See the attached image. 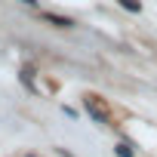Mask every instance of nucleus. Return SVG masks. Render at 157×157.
Returning <instances> with one entry per match:
<instances>
[{
	"label": "nucleus",
	"mask_w": 157,
	"mask_h": 157,
	"mask_svg": "<svg viewBox=\"0 0 157 157\" xmlns=\"http://www.w3.org/2000/svg\"><path fill=\"white\" fill-rule=\"evenodd\" d=\"M83 105H86V111H90V117H93L96 123H102V126L111 123V108H108V102H105L102 96L90 93V96H83Z\"/></svg>",
	"instance_id": "obj_1"
},
{
	"label": "nucleus",
	"mask_w": 157,
	"mask_h": 157,
	"mask_svg": "<svg viewBox=\"0 0 157 157\" xmlns=\"http://www.w3.org/2000/svg\"><path fill=\"white\" fill-rule=\"evenodd\" d=\"M40 19H46V22L56 25V28H71V25H74L71 19H62V16H52V13H40Z\"/></svg>",
	"instance_id": "obj_2"
},
{
	"label": "nucleus",
	"mask_w": 157,
	"mask_h": 157,
	"mask_svg": "<svg viewBox=\"0 0 157 157\" xmlns=\"http://www.w3.org/2000/svg\"><path fill=\"white\" fill-rule=\"evenodd\" d=\"M31 74H34V68H25V71H22V83H25L31 93H37V86H34V80H31Z\"/></svg>",
	"instance_id": "obj_3"
},
{
	"label": "nucleus",
	"mask_w": 157,
	"mask_h": 157,
	"mask_svg": "<svg viewBox=\"0 0 157 157\" xmlns=\"http://www.w3.org/2000/svg\"><path fill=\"white\" fill-rule=\"evenodd\" d=\"M117 3H120L123 10H129V13H139V10H142V3H139V0H117Z\"/></svg>",
	"instance_id": "obj_4"
},
{
	"label": "nucleus",
	"mask_w": 157,
	"mask_h": 157,
	"mask_svg": "<svg viewBox=\"0 0 157 157\" xmlns=\"http://www.w3.org/2000/svg\"><path fill=\"white\" fill-rule=\"evenodd\" d=\"M114 151H117V157H132V148H129L126 142H120V145H114Z\"/></svg>",
	"instance_id": "obj_5"
},
{
	"label": "nucleus",
	"mask_w": 157,
	"mask_h": 157,
	"mask_svg": "<svg viewBox=\"0 0 157 157\" xmlns=\"http://www.w3.org/2000/svg\"><path fill=\"white\" fill-rule=\"evenodd\" d=\"M59 154H62V157H74V154H71L68 148H59Z\"/></svg>",
	"instance_id": "obj_6"
}]
</instances>
